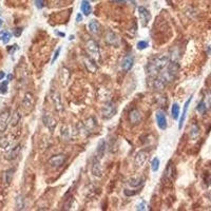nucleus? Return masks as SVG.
Returning a JSON list of instances; mask_svg holds the SVG:
<instances>
[{
  "label": "nucleus",
  "instance_id": "nucleus-1",
  "mask_svg": "<svg viewBox=\"0 0 211 211\" xmlns=\"http://www.w3.org/2000/svg\"><path fill=\"white\" fill-rule=\"evenodd\" d=\"M178 71V64L175 61H172L167 66L160 74L153 80V88L155 90H163L164 88L175 78Z\"/></svg>",
  "mask_w": 211,
  "mask_h": 211
},
{
  "label": "nucleus",
  "instance_id": "nucleus-2",
  "mask_svg": "<svg viewBox=\"0 0 211 211\" xmlns=\"http://www.w3.org/2000/svg\"><path fill=\"white\" fill-rule=\"evenodd\" d=\"M171 58L168 55H160L156 56L152 60L148 62L146 67V71L149 75H157L163 71L165 68L170 64Z\"/></svg>",
  "mask_w": 211,
  "mask_h": 211
},
{
  "label": "nucleus",
  "instance_id": "nucleus-3",
  "mask_svg": "<svg viewBox=\"0 0 211 211\" xmlns=\"http://www.w3.org/2000/svg\"><path fill=\"white\" fill-rule=\"evenodd\" d=\"M116 111H117V108H116L115 103H112V101H109V103H106L105 105L103 106V109H101V116H103V118H105V119H109L115 115Z\"/></svg>",
  "mask_w": 211,
  "mask_h": 211
},
{
  "label": "nucleus",
  "instance_id": "nucleus-4",
  "mask_svg": "<svg viewBox=\"0 0 211 211\" xmlns=\"http://www.w3.org/2000/svg\"><path fill=\"white\" fill-rule=\"evenodd\" d=\"M34 105H35V97H34V95L31 92H27L24 94V97H23L21 103L22 109L24 110V112L30 113L34 109Z\"/></svg>",
  "mask_w": 211,
  "mask_h": 211
},
{
  "label": "nucleus",
  "instance_id": "nucleus-5",
  "mask_svg": "<svg viewBox=\"0 0 211 211\" xmlns=\"http://www.w3.org/2000/svg\"><path fill=\"white\" fill-rule=\"evenodd\" d=\"M86 49L88 53L90 54L93 58H99V46L94 39H89L86 43Z\"/></svg>",
  "mask_w": 211,
  "mask_h": 211
},
{
  "label": "nucleus",
  "instance_id": "nucleus-6",
  "mask_svg": "<svg viewBox=\"0 0 211 211\" xmlns=\"http://www.w3.org/2000/svg\"><path fill=\"white\" fill-rule=\"evenodd\" d=\"M67 156L64 154H57L52 156L50 160H48V165L51 167L52 169H58L66 163Z\"/></svg>",
  "mask_w": 211,
  "mask_h": 211
},
{
  "label": "nucleus",
  "instance_id": "nucleus-7",
  "mask_svg": "<svg viewBox=\"0 0 211 211\" xmlns=\"http://www.w3.org/2000/svg\"><path fill=\"white\" fill-rule=\"evenodd\" d=\"M10 118H11V114L9 109H4L0 112V133H3L7 129Z\"/></svg>",
  "mask_w": 211,
  "mask_h": 211
},
{
  "label": "nucleus",
  "instance_id": "nucleus-8",
  "mask_svg": "<svg viewBox=\"0 0 211 211\" xmlns=\"http://www.w3.org/2000/svg\"><path fill=\"white\" fill-rule=\"evenodd\" d=\"M148 158H149V152H148V151H146V150L138 151V152L135 154V157H134L135 166H136L137 168H142V167H144L146 161L148 160Z\"/></svg>",
  "mask_w": 211,
  "mask_h": 211
},
{
  "label": "nucleus",
  "instance_id": "nucleus-9",
  "mask_svg": "<svg viewBox=\"0 0 211 211\" xmlns=\"http://www.w3.org/2000/svg\"><path fill=\"white\" fill-rule=\"evenodd\" d=\"M138 15H139V19L142 21L143 27H146V25L149 23V21L151 20V14L150 12L148 11L146 7H138Z\"/></svg>",
  "mask_w": 211,
  "mask_h": 211
},
{
  "label": "nucleus",
  "instance_id": "nucleus-10",
  "mask_svg": "<svg viewBox=\"0 0 211 211\" xmlns=\"http://www.w3.org/2000/svg\"><path fill=\"white\" fill-rule=\"evenodd\" d=\"M105 40L109 46H119V38L114 32L112 31H108L106 33L105 36Z\"/></svg>",
  "mask_w": 211,
  "mask_h": 211
},
{
  "label": "nucleus",
  "instance_id": "nucleus-11",
  "mask_svg": "<svg viewBox=\"0 0 211 211\" xmlns=\"http://www.w3.org/2000/svg\"><path fill=\"white\" fill-rule=\"evenodd\" d=\"M155 118H156V124H157L158 128L160 130H166L167 129V118L166 115L164 113V111L158 110L155 114Z\"/></svg>",
  "mask_w": 211,
  "mask_h": 211
},
{
  "label": "nucleus",
  "instance_id": "nucleus-12",
  "mask_svg": "<svg viewBox=\"0 0 211 211\" xmlns=\"http://www.w3.org/2000/svg\"><path fill=\"white\" fill-rule=\"evenodd\" d=\"M42 121H43V124H45V126L46 127V128L50 129L51 131H54V129H55V127H56V121H55V118L51 115V114H49V113L43 114Z\"/></svg>",
  "mask_w": 211,
  "mask_h": 211
},
{
  "label": "nucleus",
  "instance_id": "nucleus-13",
  "mask_svg": "<svg viewBox=\"0 0 211 211\" xmlns=\"http://www.w3.org/2000/svg\"><path fill=\"white\" fill-rule=\"evenodd\" d=\"M91 172H92L93 175L96 176V178H101V175H103V170H101V166H100V160L96 157V156H95L94 160H93Z\"/></svg>",
  "mask_w": 211,
  "mask_h": 211
},
{
  "label": "nucleus",
  "instance_id": "nucleus-14",
  "mask_svg": "<svg viewBox=\"0 0 211 211\" xmlns=\"http://www.w3.org/2000/svg\"><path fill=\"white\" fill-rule=\"evenodd\" d=\"M121 69L125 72H128L132 69V67L134 66V57L132 55H127L124 59L121 60Z\"/></svg>",
  "mask_w": 211,
  "mask_h": 211
},
{
  "label": "nucleus",
  "instance_id": "nucleus-15",
  "mask_svg": "<svg viewBox=\"0 0 211 211\" xmlns=\"http://www.w3.org/2000/svg\"><path fill=\"white\" fill-rule=\"evenodd\" d=\"M192 100V95L190 96L188 98V100L185 103V106H184V109H183V113H182V116L179 117V122H178V130H181L183 128V125L185 122V119H186V116H187V112H188V109H189V106H190V103H191Z\"/></svg>",
  "mask_w": 211,
  "mask_h": 211
},
{
  "label": "nucleus",
  "instance_id": "nucleus-16",
  "mask_svg": "<svg viewBox=\"0 0 211 211\" xmlns=\"http://www.w3.org/2000/svg\"><path fill=\"white\" fill-rule=\"evenodd\" d=\"M73 133H74V132L72 131V128L69 126V125H64V126L61 127V129H60V135H61V137L64 140L72 139Z\"/></svg>",
  "mask_w": 211,
  "mask_h": 211
},
{
  "label": "nucleus",
  "instance_id": "nucleus-17",
  "mask_svg": "<svg viewBox=\"0 0 211 211\" xmlns=\"http://www.w3.org/2000/svg\"><path fill=\"white\" fill-rule=\"evenodd\" d=\"M20 150H21V146L20 145H17V146H15L14 148H11L9 152H7L6 158L7 160H16V158L18 157V155H19V153H20Z\"/></svg>",
  "mask_w": 211,
  "mask_h": 211
},
{
  "label": "nucleus",
  "instance_id": "nucleus-18",
  "mask_svg": "<svg viewBox=\"0 0 211 211\" xmlns=\"http://www.w3.org/2000/svg\"><path fill=\"white\" fill-rule=\"evenodd\" d=\"M129 121L132 125H137L139 124L140 121H142V115H140L139 111L136 110V109H133V110L130 111L129 113Z\"/></svg>",
  "mask_w": 211,
  "mask_h": 211
},
{
  "label": "nucleus",
  "instance_id": "nucleus-19",
  "mask_svg": "<svg viewBox=\"0 0 211 211\" xmlns=\"http://www.w3.org/2000/svg\"><path fill=\"white\" fill-rule=\"evenodd\" d=\"M89 30L92 34H95V35H98L100 33V23L97 21V20L93 19L90 20L89 22Z\"/></svg>",
  "mask_w": 211,
  "mask_h": 211
},
{
  "label": "nucleus",
  "instance_id": "nucleus-20",
  "mask_svg": "<svg viewBox=\"0 0 211 211\" xmlns=\"http://www.w3.org/2000/svg\"><path fill=\"white\" fill-rule=\"evenodd\" d=\"M105 151H106V143L103 139H100L97 145V149H96V157L101 160V158L103 157V155H105Z\"/></svg>",
  "mask_w": 211,
  "mask_h": 211
},
{
  "label": "nucleus",
  "instance_id": "nucleus-21",
  "mask_svg": "<svg viewBox=\"0 0 211 211\" xmlns=\"http://www.w3.org/2000/svg\"><path fill=\"white\" fill-rule=\"evenodd\" d=\"M52 100H53L54 103H55L56 110L58 112H61L62 109H64V107H62L61 98H60V95H59L58 92H54L53 93V95H52Z\"/></svg>",
  "mask_w": 211,
  "mask_h": 211
},
{
  "label": "nucleus",
  "instance_id": "nucleus-22",
  "mask_svg": "<svg viewBox=\"0 0 211 211\" xmlns=\"http://www.w3.org/2000/svg\"><path fill=\"white\" fill-rule=\"evenodd\" d=\"M189 135H190V138L193 139V140H196L199 138L200 136V128L199 126H197L196 124H192L191 128H190V132H189Z\"/></svg>",
  "mask_w": 211,
  "mask_h": 211
},
{
  "label": "nucleus",
  "instance_id": "nucleus-23",
  "mask_svg": "<svg viewBox=\"0 0 211 211\" xmlns=\"http://www.w3.org/2000/svg\"><path fill=\"white\" fill-rule=\"evenodd\" d=\"M174 173V166L172 164V161H169L168 166H167L166 170H165V173H164V178L165 179H172V175Z\"/></svg>",
  "mask_w": 211,
  "mask_h": 211
},
{
  "label": "nucleus",
  "instance_id": "nucleus-24",
  "mask_svg": "<svg viewBox=\"0 0 211 211\" xmlns=\"http://www.w3.org/2000/svg\"><path fill=\"white\" fill-rule=\"evenodd\" d=\"M12 143H11V139L9 138V136H2L1 138H0V149L1 150H9L10 147H11Z\"/></svg>",
  "mask_w": 211,
  "mask_h": 211
},
{
  "label": "nucleus",
  "instance_id": "nucleus-25",
  "mask_svg": "<svg viewBox=\"0 0 211 211\" xmlns=\"http://www.w3.org/2000/svg\"><path fill=\"white\" fill-rule=\"evenodd\" d=\"M80 9H81L82 14L86 15V16H89L91 13H92V7H91V4L87 1V0H82Z\"/></svg>",
  "mask_w": 211,
  "mask_h": 211
},
{
  "label": "nucleus",
  "instance_id": "nucleus-26",
  "mask_svg": "<svg viewBox=\"0 0 211 211\" xmlns=\"http://www.w3.org/2000/svg\"><path fill=\"white\" fill-rule=\"evenodd\" d=\"M20 119H21V115H20L19 111H15L11 115V118H10V125L12 127H16L19 124Z\"/></svg>",
  "mask_w": 211,
  "mask_h": 211
},
{
  "label": "nucleus",
  "instance_id": "nucleus-27",
  "mask_svg": "<svg viewBox=\"0 0 211 211\" xmlns=\"http://www.w3.org/2000/svg\"><path fill=\"white\" fill-rule=\"evenodd\" d=\"M85 60V64L87 67V69L89 70L90 72H95L97 70V66H96L95 61L93 59H91L90 57H87V58L83 59Z\"/></svg>",
  "mask_w": 211,
  "mask_h": 211
},
{
  "label": "nucleus",
  "instance_id": "nucleus-28",
  "mask_svg": "<svg viewBox=\"0 0 211 211\" xmlns=\"http://www.w3.org/2000/svg\"><path fill=\"white\" fill-rule=\"evenodd\" d=\"M129 185L133 188H137V187H140L143 184H144V178H131L128 181Z\"/></svg>",
  "mask_w": 211,
  "mask_h": 211
},
{
  "label": "nucleus",
  "instance_id": "nucleus-29",
  "mask_svg": "<svg viewBox=\"0 0 211 211\" xmlns=\"http://www.w3.org/2000/svg\"><path fill=\"white\" fill-rule=\"evenodd\" d=\"M12 38V34L9 32V31H2L0 33V40L2 41L3 43H7Z\"/></svg>",
  "mask_w": 211,
  "mask_h": 211
},
{
  "label": "nucleus",
  "instance_id": "nucleus-30",
  "mask_svg": "<svg viewBox=\"0 0 211 211\" xmlns=\"http://www.w3.org/2000/svg\"><path fill=\"white\" fill-rule=\"evenodd\" d=\"M171 115L174 119H178L179 116V106L176 103H174L171 107Z\"/></svg>",
  "mask_w": 211,
  "mask_h": 211
},
{
  "label": "nucleus",
  "instance_id": "nucleus-31",
  "mask_svg": "<svg viewBox=\"0 0 211 211\" xmlns=\"http://www.w3.org/2000/svg\"><path fill=\"white\" fill-rule=\"evenodd\" d=\"M24 207H25L24 199H23V196H21V195H19V196L16 197V209L22 210L24 209Z\"/></svg>",
  "mask_w": 211,
  "mask_h": 211
},
{
  "label": "nucleus",
  "instance_id": "nucleus-32",
  "mask_svg": "<svg viewBox=\"0 0 211 211\" xmlns=\"http://www.w3.org/2000/svg\"><path fill=\"white\" fill-rule=\"evenodd\" d=\"M203 101L205 103L207 110H211V91H208V92H206V94L204 96V99H203Z\"/></svg>",
  "mask_w": 211,
  "mask_h": 211
},
{
  "label": "nucleus",
  "instance_id": "nucleus-33",
  "mask_svg": "<svg viewBox=\"0 0 211 211\" xmlns=\"http://www.w3.org/2000/svg\"><path fill=\"white\" fill-rule=\"evenodd\" d=\"M85 126L87 130H92L96 126V119H94L93 117H90L89 119H87L85 122Z\"/></svg>",
  "mask_w": 211,
  "mask_h": 211
},
{
  "label": "nucleus",
  "instance_id": "nucleus-34",
  "mask_svg": "<svg viewBox=\"0 0 211 211\" xmlns=\"http://www.w3.org/2000/svg\"><path fill=\"white\" fill-rule=\"evenodd\" d=\"M160 160H158V157H154L151 161V170L153 171V172H156V171H158V169H160Z\"/></svg>",
  "mask_w": 211,
  "mask_h": 211
},
{
  "label": "nucleus",
  "instance_id": "nucleus-35",
  "mask_svg": "<svg viewBox=\"0 0 211 211\" xmlns=\"http://www.w3.org/2000/svg\"><path fill=\"white\" fill-rule=\"evenodd\" d=\"M196 111L199 112L200 114H205L206 112H207V108H206V105L203 100H200L199 105L196 106Z\"/></svg>",
  "mask_w": 211,
  "mask_h": 211
},
{
  "label": "nucleus",
  "instance_id": "nucleus-36",
  "mask_svg": "<svg viewBox=\"0 0 211 211\" xmlns=\"http://www.w3.org/2000/svg\"><path fill=\"white\" fill-rule=\"evenodd\" d=\"M13 174H14V169H10V170H7L6 172V179H4V181H6L7 185H9L10 183H11Z\"/></svg>",
  "mask_w": 211,
  "mask_h": 211
},
{
  "label": "nucleus",
  "instance_id": "nucleus-37",
  "mask_svg": "<svg viewBox=\"0 0 211 211\" xmlns=\"http://www.w3.org/2000/svg\"><path fill=\"white\" fill-rule=\"evenodd\" d=\"M148 46H149V43H148V41H146V40H140L137 42V45H136V48L138 49V50H145V49H147L148 48Z\"/></svg>",
  "mask_w": 211,
  "mask_h": 211
},
{
  "label": "nucleus",
  "instance_id": "nucleus-38",
  "mask_svg": "<svg viewBox=\"0 0 211 211\" xmlns=\"http://www.w3.org/2000/svg\"><path fill=\"white\" fill-rule=\"evenodd\" d=\"M7 83H9V80H4V81H2L0 83V93L1 94H4V93H7Z\"/></svg>",
  "mask_w": 211,
  "mask_h": 211
},
{
  "label": "nucleus",
  "instance_id": "nucleus-39",
  "mask_svg": "<svg viewBox=\"0 0 211 211\" xmlns=\"http://www.w3.org/2000/svg\"><path fill=\"white\" fill-rule=\"evenodd\" d=\"M60 52H61V46H59L58 49L55 51V53H54V56H53V58H52V60H51V64H53L54 62H55L57 60V58L59 57V54H60Z\"/></svg>",
  "mask_w": 211,
  "mask_h": 211
},
{
  "label": "nucleus",
  "instance_id": "nucleus-40",
  "mask_svg": "<svg viewBox=\"0 0 211 211\" xmlns=\"http://www.w3.org/2000/svg\"><path fill=\"white\" fill-rule=\"evenodd\" d=\"M147 209H149V208H148V205L146 204L145 202H142L140 204H138L136 206V210H138V211H144V210H147Z\"/></svg>",
  "mask_w": 211,
  "mask_h": 211
},
{
  "label": "nucleus",
  "instance_id": "nucleus-41",
  "mask_svg": "<svg viewBox=\"0 0 211 211\" xmlns=\"http://www.w3.org/2000/svg\"><path fill=\"white\" fill-rule=\"evenodd\" d=\"M35 6L37 9H42L43 6H45V2H43V0H35Z\"/></svg>",
  "mask_w": 211,
  "mask_h": 211
},
{
  "label": "nucleus",
  "instance_id": "nucleus-42",
  "mask_svg": "<svg viewBox=\"0 0 211 211\" xmlns=\"http://www.w3.org/2000/svg\"><path fill=\"white\" fill-rule=\"evenodd\" d=\"M21 32H22L21 29H16V31H15L14 35L16 36V37H18V36H20V34H21Z\"/></svg>",
  "mask_w": 211,
  "mask_h": 211
},
{
  "label": "nucleus",
  "instance_id": "nucleus-43",
  "mask_svg": "<svg viewBox=\"0 0 211 211\" xmlns=\"http://www.w3.org/2000/svg\"><path fill=\"white\" fill-rule=\"evenodd\" d=\"M76 20H77V22H80L82 20V16H81V14H78L77 16H76Z\"/></svg>",
  "mask_w": 211,
  "mask_h": 211
},
{
  "label": "nucleus",
  "instance_id": "nucleus-44",
  "mask_svg": "<svg viewBox=\"0 0 211 211\" xmlns=\"http://www.w3.org/2000/svg\"><path fill=\"white\" fill-rule=\"evenodd\" d=\"M4 76H6V73H4L3 71H0V80L3 79Z\"/></svg>",
  "mask_w": 211,
  "mask_h": 211
},
{
  "label": "nucleus",
  "instance_id": "nucleus-45",
  "mask_svg": "<svg viewBox=\"0 0 211 211\" xmlns=\"http://www.w3.org/2000/svg\"><path fill=\"white\" fill-rule=\"evenodd\" d=\"M112 1H114V2H119V3H121V2H122V3H125V2H126V0H112Z\"/></svg>",
  "mask_w": 211,
  "mask_h": 211
},
{
  "label": "nucleus",
  "instance_id": "nucleus-46",
  "mask_svg": "<svg viewBox=\"0 0 211 211\" xmlns=\"http://www.w3.org/2000/svg\"><path fill=\"white\" fill-rule=\"evenodd\" d=\"M12 78H13V76H12V75H11V74H10V75H9V76H7V80H9V81H10V80H11V79H12Z\"/></svg>",
  "mask_w": 211,
  "mask_h": 211
},
{
  "label": "nucleus",
  "instance_id": "nucleus-47",
  "mask_svg": "<svg viewBox=\"0 0 211 211\" xmlns=\"http://www.w3.org/2000/svg\"><path fill=\"white\" fill-rule=\"evenodd\" d=\"M2 23H3V21H2V20H1V19H0V28H1V27H2Z\"/></svg>",
  "mask_w": 211,
  "mask_h": 211
},
{
  "label": "nucleus",
  "instance_id": "nucleus-48",
  "mask_svg": "<svg viewBox=\"0 0 211 211\" xmlns=\"http://www.w3.org/2000/svg\"><path fill=\"white\" fill-rule=\"evenodd\" d=\"M91 1H95V0H91Z\"/></svg>",
  "mask_w": 211,
  "mask_h": 211
}]
</instances>
